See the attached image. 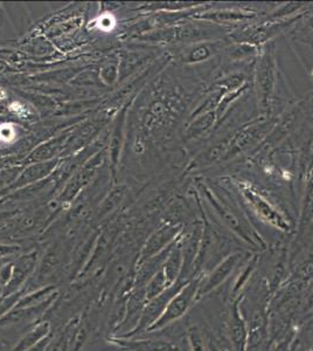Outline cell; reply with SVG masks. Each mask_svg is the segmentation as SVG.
Here are the masks:
<instances>
[{"label": "cell", "mask_w": 313, "mask_h": 351, "mask_svg": "<svg viewBox=\"0 0 313 351\" xmlns=\"http://www.w3.org/2000/svg\"><path fill=\"white\" fill-rule=\"evenodd\" d=\"M201 279H203V276H198V278H193V279L190 280L173 296V299L171 300L170 304L164 311L162 317L147 332L160 330L163 328L168 327L171 324L183 319L188 314V311L195 307V304H197V296H198Z\"/></svg>", "instance_id": "6da1fadb"}, {"label": "cell", "mask_w": 313, "mask_h": 351, "mask_svg": "<svg viewBox=\"0 0 313 351\" xmlns=\"http://www.w3.org/2000/svg\"><path fill=\"white\" fill-rule=\"evenodd\" d=\"M187 282H188V281H187ZM187 282L178 280L175 284L167 288L166 291H164L163 294H160V295L157 296L155 299L149 300L147 304H145V307H144L143 311H142V315H140V319H139L137 327H136L134 330L131 331L130 334H127V335L125 336H117V337L132 339V337H138V336L145 334V332L162 317L164 311H165L167 306L170 304L171 300L173 299V296H175Z\"/></svg>", "instance_id": "7a4b0ae2"}, {"label": "cell", "mask_w": 313, "mask_h": 351, "mask_svg": "<svg viewBox=\"0 0 313 351\" xmlns=\"http://www.w3.org/2000/svg\"><path fill=\"white\" fill-rule=\"evenodd\" d=\"M245 256L242 252H236L222 260L218 266L210 271L207 276H203L199 287L197 302L206 299L212 293L218 291L222 286L230 280V276L238 271V267L241 263H245Z\"/></svg>", "instance_id": "3957f363"}, {"label": "cell", "mask_w": 313, "mask_h": 351, "mask_svg": "<svg viewBox=\"0 0 313 351\" xmlns=\"http://www.w3.org/2000/svg\"><path fill=\"white\" fill-rule=\"evenodd\" d=\"M111 342L127 351H184L188 343L187 335L180 341H173L147 334L132 339L115 336L111 339Z\"/></svg>", "instance_id": "277c9868"}, {"label": "cell", "mask_w": 313, "mask_h": 351, "mask_svg": "<svg viewBox=\"0 0 313 351\" xmlns=\"http://www.w3.org/2000/svg\"><path fill=\"white\" fill-rule=\"evenodd\" d=\"M59 294L53 296L44 304L31 308H12L5 315L0 317V328L14 327L19 324H29L33 319L44 315L45 313L52 307Z\"/></svg>", "instance_id": "5b68a950"}, {"label": "cell", "mask_w": 313, "mask_h": 351, "mask_svg": "<svg viewBox=\"0 0 313 351\" xmlns=\"http://www.w3.org/2000/svg\"><path fill=\"white\" fill-rule=\"evenodd\" d=\"M180 232H181V228L178 225L165 226L155 232L145 243L138 263H144L145 260L150 259L152 256L159 254L160 252L165 251L167 247H170L172 243H175L177 240L175 238L179 236Z\"/></svg>", "instance_id": "8992f818"}, {"label": "cell", "mask_w": 313, "mask_h": 351, "mask_svg": "<svg viewBox=\"0 0 313 351\" xmlns=\"http://www.w3.org/2000/svg\"><path fill=\"white\" fill-rule=\"evenodd\" d=\"M36 267V258L33 256H25L20 259L16 265H13L12 278L10 280L8 286L0 291V300L6 299L8 296L23 291L33 271Z\"/></svg>", "instance_id": "52a82bcc"}, {"label": "cell", "mask_w": 313, "mask_h": 351, "mask_svg": "<svg viewBox=\"0 0 313 351\" xmlns=\"http://www.w3.org/2000/svg\"><path fill=\"white\" fill-rule=\"evenodd\" d=\"M51 335H53L51 324L48 321H40L34 324L25 335H23V337L13 347L12 351L28 350Z\"/></svg>", "instance_id": "ba28073f"}, {"label": "cell", "mask_w": 313, "mask_h": 351, "mask_svg": "<svg viewBox=\"0 0 313 351\" xmlns=\"http://www.w3.org/2000/svg\"><path fill=\"white\" fill-rule=\"evenodd\" d=\"M181 269H183V251H181L180 238H178L171 248L163 266L164 274L166 276L167 282L170 286L178 281L181 274Z\"/></svg>", "instance_id": "9c48e42d"}, {"label": "cell", "mask_w": 313, "mask_h": 351, "mask_svg": "<svg viewBox=\"0 0 313 351\" xmlns=\"http://www.w3.org/2000/svg\"><path fill=\"white\" fill-rule=\"evenodd\" d=\"M81 315L73 317L64 329L60 331L55 336L53 335L52 339L49 341L47 348L45 351H71V342H72V336L75 331L77 324H79Z\"/></svg>", "instance_id": "30bf717a"}, {"label": "cell", "mask_w": 313, "mask_h": 351, "mask_svg": "<svg viewBox=\"0 0 313 351\" xmlns=\"http://www.w3.org/2000/svg\"><path fill=\"white\" fill-rule=\"evenodd\" d=\"M187 339L190 351H207V330L200 324L187 328Z\"/></svg>", "instance_id": "8fae6325"}, {"label": "cell", "mask_w": 313, "mask_h": 351, "mask_svg": "<svg viewBox=\"0 0 313 351\" xmlns=\"http://www.w3.org/2000/svg\"><path fill=\"white\" fill-rule=\"evenodd\" d=\"M170 285L167 282L166 276L164 274L163 268L155 274L152 279L147 282L145 287V294H147V301L155 299L157 296L163 294Z\"/></svg>", "instance_id": "7c38bea8"}, {"label": "cell", "mask_w": 313, "mask_h": 351, "mask_svg": "<svg viewBox=\"0 0 313 351\" xmlns=\"http://www.w3.org/2000/svg\"><path fill=\"white\" fill-rule=\"evenodd\" d=\"M313 311V281L309 285V287L306 288L304 293V300H303V308H301V319L305 316L309 315L310 313ZM301 324V322H299Z\"/></svg>", "instance_id": "4fadbf2b"}, {"label": "cell", "mask_w": 313, "mask_h": 351, "mask_svg": "<svg viewBox=\"0 0 313 351\" xmlns=\"http://www.w3.org/2000/svg\"><path fill=\"white\" fill-rule=\"evenodd\" d=\"M207 351H222L210 330H207Z\"/></svg>", "instance_id": "5bb4252c"}, {"label": "cell", "mask_w": 313, "mask_h": 351, "mask_svg": "<svg viewBox=\"0 0 313 351\" xmlns=\"http://www.w3.org/2000/svg\"><path fill=\"white\" fill-rule=\"evenodd\" d=\"M53 335L48 336L47 339H42L41 342L34 346V347L31 348V349H28L26 351H45L46 350V348H47L48 343H49V341L52 339Z\"/></svg>", "instance_id": "9a60e30c"}, {"label": "cell", "mask_w": 313, "mask_h": 351, "mask_svg": "<svg viewBox=\"0 0 313 351\" xmlns=\"http://www.w3.org/2000/svg\"><path fill=\"white\" fill-rule=\"evenodd\" d=\"M18 251V247H10V246H0V258L1 256H11L14 252Z\"/></svg>", "instance_id": "2e32d148"}]
</instances>
